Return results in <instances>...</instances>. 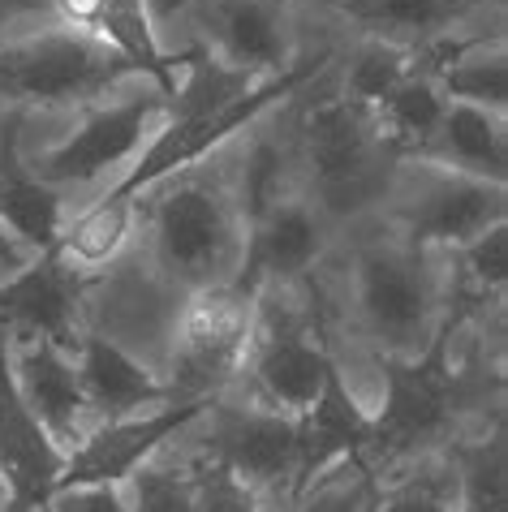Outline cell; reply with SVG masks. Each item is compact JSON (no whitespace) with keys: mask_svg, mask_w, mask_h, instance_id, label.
I'll use <instances>...</instances> for the list:
<instances>
[{"mask_svg":"<svg viewBox=\"0 0 508 512\" xmlns=\"http://www.w3.org/2000/svg\"><path fill=\"white\" fill-rule=\"evenodd\" d=\"M147 194H155L147 211L155 272L186 297L237 280L246 216L237 190L216 164L199 173H177L168 177V186H155Z\"/></svg>","mask_w":508,"mask_h":512,"instance_id":"1","label":"cell"},{"mask_svg":"<svg viewBox=\"0 0 508 512\" xmlns=\"http://www.w3.org/2000/svg\"><path fill=\"white\" fill-rule=\"evenodd\" d=\"M289 155L298 190L328 216L332 229L392 194L397 160L375 130V112L358 108L341 91L306 104Z\"/></svg>","mask_w":508,"mask_h":512,"instance_id":"2","label":"cell"},{"mask_svg":"<svg viewBox=\"0 0 508 512\" xmlns=\"http://www.w3.org/2000/svg\"><path fill=\"white\" fill-rule=\"evenodd\" d=\"M461 323L444 315L418 358H384V405L371 414L366 474H392L418 457H431L470 405V379L453 366V340Z\"/></svg>","mask_w":508,"mask_h":512,"instance_id":"3","label":"cell"},{"mask_svg":"<svg viewBox=\"0 0 508 512\" xmlns=\"http://www.w3.org/2000/svg\"><path fill=\"white\" fill-rule=\"evenodd\" d=\"M354 315L388 358H418L444 310L427 250L397 237H366L354 250Z\"/></svg>","mask_w":508,"mask_h":512,"instance_id":"4","label":"cell"},{"mask_svg":"<svg viewBox=\"0 0 508 512\" xmlns=\"http://www.w3.org/2000/svg\"><path fill=\"white\" fill-rule=\"evenodd\" d=\"M293 284L259 293L254 310V336L246 353V371L259 392V405L280 409V414H306L315 405L323 379L332 371V345H328V319L315 306L293 302Z\"/></svg>","mask_w":508,"mask_h":512,"instance_id":"5","label":"cell"},{"mask_svg":"<svg viewBox=\"0 0 508 512\" xmlns=\"http://www.w3.org/2000/svg\"><path fill=\"white\" fill-rule=\"evenodd\" d=\"M259 297L237 280L211 284L181 302L177 349L168 392L173 401H220V392L246 371Z\"/></svg>","mask_w":508,"mask_h":512,"instance_id":"6","label":"cell"},{"mask_svg":"<svg viewBox=\"0 0 508 512\" xmlns=\"http://www.w3.org/2000/svg\"><path fill=\"white\" fill-rule=\"evenodd\" d=\"M134 65L74 31H48L0 44V95L22 108H65L117 87Z\"/></svg>","mask_w":508,"mask_h":512,"instance_id":"7","label":"cell"},{"mask_svg":"<svg viewBox=\"0 0 508 512\" xmlns=\"http://www.w3.org/2000/svg\"><path fill=\"white\" fill-rule=\"evenodd\" d=\"M392 220H397L409 246L457 250L465 241L483 237L487 229H496V224H508V198L496 181L465 177L444 164L418 160V173L397 190Z\"/></svg>","mask_w":508,"mask_h":512,"instance_id":"8","label":"cell"},{"mask_svg":"<svg viewBox=\"0 0 508 512\" xmlns=\"http://www.w3.org/2000/svg\"><path fill=\"white\" fill-rule=\"evenodd\" d=\"M168 104H173V99L151 91V95L121 99V104L87 108L74 130L39 155L31 177H39L52 190L87 186V181L104 177L108 168H117L121 160H130L134 151H143V142L164 125Z\"/></svg>","mask_w":508,"mask_h":512,"instance_id":"9","label":"cell"},{"mask_svg":"<svg viewBox=\"0 0 508 512\" xmlns=\"http://www.w3.org/2000/svg\"><path fill=\"white\" fill-rule=\"evenodd\" d=\"M207 457L220 461L233 478L267 500L276 495L289 508L298 482V418L267 405H229L211 401L207 409Z\"/></svg>","mask_w":508,"mask_h":512,"instance_id":"10","label":"cell"},{"mask_svg":"<svg viewBox=\"0 0 508 512\" xmlns=\"http://www.w3.org/2000/svg\"><path fill=\"white\" fill-rule=\"evenodd\" d=\"M207 409L211 401H168L160 409H147V414L95 422L91 435L65 457L61 474L52 482V495L69 487H125L151 457H160L168 439L186 431L190 422H199Z\"/></svg>","mask_w":508,"mask_h":512,"instance_id":"11","label":"cell"},{"mask_svg":"<svg viewBox=\"0 0 508 512\" xmlns=\"http://www.w3.org/2000/svg\"><path fill=\"white\" fill-rule=\"evenodd\" d=\"M328 241H332L328 216H323L302 190L280 194L276 203H267L259 216L246 220V246H242V267H237V284L254 297L263 289L298 284L310 276V267L323 259Z\"/></svg>","mask_w":508,"mask_h":512,"instance_id":"12","label":"cell"},{"mask_svg":"<svg viewBox=\"0 0 508 512\" xmlns=\"http://www.w3.org/2000/svg\"><path fill=\"white\" fill-rule=\"evenodd\" d=\"M194 31L203 35L211 61L250 78H272L289 69V0H194L181 9Z\"/></svg>","mask_w":508,"mask_h":512,"instance_id":"13","label":"cell"},{"mask_svg":"<svg viewBox=\"0 0 508 512\" xmlns=\"http://www.w3.org/2000/svg\"><path fill=\"white\" fill-rule=\"evenodd\" d=\"M65 465V452L22 401L13 375L9 327L0 323V512H39L52 495V482Z\"/></svg>","mask_w":508,"mask_h":512,"instance_id":"14","label":"cell"},{"mask_svg":"<svg viewBox=\"0 0 508 512\" xmlns=\"http://www.w3.org/2000/svg\"><path fill=\"white\" fill-rule=\"evenodd\" d=\"M82 293L87 276H78L56 250H44L0 284V323L13 336H39L74 353L82 340Z\"/></svg>","mask_w":508,"mask_h":512,"instance_id":"15","label":"cell"},{"mask_svg":"<svg viewBox=\"0 0 508 512\" xmlns=\"http://www.w3.org/2000/svg\"><path fill=\"white\" fill-rule=\"evenodd\" d=\"M9 353H13V375H18L22 401L31 405V414L39 418V426L48 431L52 444L69 457L95 426V414L87 405V392H82V379L74 366V353H65L61 345H52V340L13 336V332H9Z\"/></svg>","mask_w":508,"mask_h":512,"instance_id":"16","label":"cell"},{"mask_svg":"<svg viewBox=\"0 0 508 512\" xmlns=\"http://www.w3.org/2000/svg\"><path fill=\"white\" fill-rule=\"evenodd\" d=\"M366 444H371V414L358 405V396L349 392L341 366L332 362L315 405H310L306 414H298V482H293V500H298L306 487H315L328 469L345 465V461L362 465Z\"/></svg>","mask_w":508,"mask_h":512,"instance_id":"17","label":"cell"},{"mask_svg":"<svg viewBox=\"0 0 508 512\" xmlns=\"http://www.w3.org/2000/svg\"><path fill=\"white\" fill-rule=\"evenodd\" d=\"M74 366H78L91 414L100 422L147 414V409H160L173 401L168 379H160L151 366H143L134 353H125L117 340H108V336L82 332L78 349H74Z\"/></svg>","mask_w":508,"mask_h":512,"instance_id":"18","label":"cell"},{"mask_svg":"<svg viewBox=\"0 0 508 512\" xmlns=\"http://www.w3.org/2000/svg\"><path fill=\"white\" fill-rule=\"evenodd\" d=\"M310 5L336 9L341 18L362 26L371 39L397 48H427L435 39L453 35L474 9L487 0H310Z\"/></svg>","mask_w":508,"mask_h":512,"instance_id":"19","label":"cell"},{"mask_svg":"<svg viewBox=\"0 0 508 512\" xmlns=\"http://www.w3.org/2000/svg\"><path fill=\"white\" fill-rule=\"evenodd\" d=\"M0 220L31 254L52 250L65 229L61 194L31 177V168L18 160V117L0 130Z\"/></svg>","mask_w":508,"mask_h":512,"instance_id":"20","label":"cell"},{"mask_svg":"<svg viewBox=\"0 0 508 512\" xmlns=\"http://www.w3.org/2000/svg\"><path fill=\"white\" fill-rule=\"evenodd\" d=\"M427 164H444L465 177H483L504 186L508 181V134H504V112H487L474 104H453L440 121L435 147Z\"/></svg>","mask_w":508,"mask_h":512,"instance_id":"21","label":"cell"},{"mask_svg":"<svg viewBox=\"0 0 508 512\" xmlns=\"http://www.w3.org/2000/svg\"><path fill=\"white\" fill-rule=\"evenodd\" d=\"M91 39L95 44H104V48H112L117 56H125V61L134 65V74H147L164 99L177 95L181 69L190 65V52L168 56L160 48L147 0H100V18H95Z\"/></svg>","mask_w":508,"mask_h":512,"instance_id":"22","label":"cell"},{"mask_svg":"<svg viewBox=\"0 0 508 512\" xmlns=\"http://www.w3.org/2000/svg\"><path fill=\"white\" fill-rule=\"evenodd\" d=\"M444 112H448L444 87L414 65V74L375 108V130L392 151V160H427Z\"/></svg>","mask_w":508,"mask_h":512,"instance_id":"23","label":"cell"},{"mask_svg":"<svg viewBox=\"0 0 508 512\" xmlns=\"http://www.w3.org/2000/svg\"><path fill=\"white\" fill-rule=\"evenodd\" d=\"M143 203V198H138ZM138 203H117V198H95L91 207H82L74 220H65L61 237H56V254L74 267L78 276H95L108 263L121 259V250L130 246V237L143 220Z\"/></svg>","mask_w":508,"mask_h":512,"instance_id":"24","label":"cell"},{"mask_svg":"<svg viewBox=\"0 0 508 512\" xmlns=\"http://www.w3.org/2000/svg\"><path fill=\"white\" fill-rule=\"evenodd\" d=\"M504 284H508V224H496L483 237L453 250V302H448L444 315H453L465 327L474 315L500 310Z\"/></svg>","mask_w":508,"mask_h":512,"instance_id":"25","label":"cell"},{"mask_svg":"<svg viewBox=\"0 0 508 512\" xmlns=\"http://www.w3.org/2000/svg\"><path fill=\"white\" fill-rule=\"evenodd\" d=\"M457 465V512H508V444L504 418L448 452Z\"/></svg>","mask_w":508,"mask_h":512,"instance_id":"26","label":"cell"},{"mask_svg":"<svg viewBox=\"0 0 508 512\" xmlns=\"http://www.w3.org/2000/svg\"><path fill=\"white\" fill-rule=\"evenodd\" d=\"M435 82L444 87V95L453 104H474L487 112H504L508 108V61H504V39L487 48V39L465 48L457 61H448Z\"/></svg>","mask_w":508,"mask_h":512,"instance_id":"27","label":"cell"},{"mask_svg":"<svg viewBox=\"0 0 508 512\" xmlns=\"http://www.w3.org/2000/svg\"><path fill=\"white\" fill-rule=\"evenodd\" d=\"M366 512H457V465L453 457H418L388 487L375 482Z\"/></svg>","mask_w":508,"mask_h":512,"instance_id":"28","label":"cell"},{"mask_svg":"<svg viewBox=\"0 0 508 512\" xmlns=\"http://www.w3.org/2000/svg\"><path fill=\"white\" fill-rule=\"evenodd\" d=\"M409 74H414V48H397V44H384V39H362L358 52L345 65L341 95L354 99L358 108L375 112Z\"/></svg>","mask_w":508,"mask_h":512,"instance_id":"29","label":"cell"},{"mask_svg":"<svg viewBox=\"0 0 508 512\" xmlns=\"http://www.w3.org/2000/svg\"><path fill=\"white\" fill-rule=\"evenodd\" d=\"M130 512H194V465L151 457L125 482Z\"/></svg>","mask_w":508,"mask_h":512,"instance_id":"30","label":"cell"},{"mask_svg":"<svg viewBox=\"0 0 508 512\" xmlns=\"http://www.w3.org/2000/svg\"><path fill=\"white\" fill-rule=\"evenodd\" d=\"M371 495H375V478L358 461H345L328 469L315 487H306L289 504V512H366L371 508Z\"/></svg>","mask_w":508,"mask_h":512,"instance_id":"31","label":"cell"},{"mask_svg":"<svg viewBox=\"0 0 508 512\" xmlns=\"http://www.w3.org/2000/svg\"><path fill=\"white\" fill-rule=\"evenodd\" d=\"M194 512H267L242 478H233L220 461H194Z\"/></svg>","mask_w":508,"mask_h":512,"instance_id":"32","label":"cell"},{"mask_svg":"<svg viewBox=\"0 0 508 512\" xmlns=\"http://www.w3.org/2000/svg\"><path fill=\"white\" fill-rule=\"evenodd\" d=\"M39 512H130L125 487H69L56 491Z\"/></svg>","mask_w":508,"mask_h":512,"instance_id":"33","label":"cell"},{"mask_svg":"<svg viewBox=\"0 0 508 512\" xmlns=\"http://www.w3.org/2000/svg\"><path fill=\"white\" fill-rule=\"evenodd\" d=\"M31 259H35V254L26 250L22 241H18V237H13V233L5 229V220H0V284L18 276V272H22V267L31 263Z\"/></svg>","mask_w":508,"mask_h":512,"instance_id":"34","label":"cell"},{"mask_svg":"<svg viewBox=\"0 0 508 512\" xmlns=\"http://www.w3.org/2000/svg\"><path fill=\"white\" fill-rule=\"evenodd\" d=\"M26 13H48V0H0V31L13 18H26Z\"/></svg>","mask_w":508,"mask_h":512,"instance_id":"35","label":"cell"},{"mask_svg":"<svg viewBox=\"0 0 508 512\" xmlns=\"http://www.w3.org/2000/svg\"><path fill=\"white\" fill-rule=\"evenodd\" d=\"M151 5V18H177L186 5H194V0H147Z\"/></svg>","mask_w":508,"mask_h":512,"instance_id":"36","label":"cell"}]
</instances>
